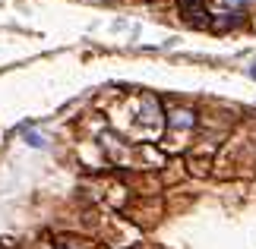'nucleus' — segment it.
<instances>
[{
  "label": "nucleus",
  "mask_w": 256,
  "mask_h": 249,
  "mask_svg": "<svg viewBox=\"0 0 256 249\" xmlns=\"http://www.w3.org/2000/svg\"><path fill=\"white\" fill-rule=\"evenodd\" d=\"M22 133H26V142L32 145V148H44V136H38V133H28V126H22Z\"/></svg>",
  "instance_id": "f257e3e1"
},
{
  "label": "nucleus",
  "mask_w": 256,
  "mask_h": 249,
  "mask_svg": "<svg viewBox=\"0 0 256 249\" xmlns=\"http://www.w3.org/2000/svg\"><path fill=\"white\" fill-rule=\"evenodd\" d=\"M180 6L186 9V13H196V16H202V13H200V0H180Z\"/></svg>",
  "instance_id": "f03ea898"
},
{
  "label": "nucleus",
  "mask_w": 256,
  "mask_h": 249,
  "mask_svg": "<svg viewBox=\"0 0 256 249\" xmlns=\"http://www.w3.org/2000/svg\"><path fill=\"white\" fill-rule=\"evenodd\" d=\"M228 3H234V6H244V3H250V0H228Z\"/></svg>",
  "instance_id": "7ed1b4c3"
}]
</instances>
